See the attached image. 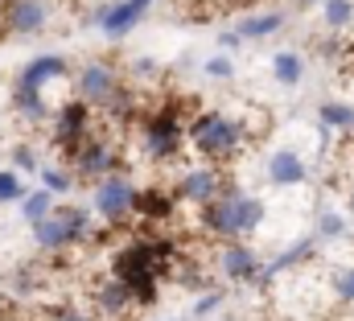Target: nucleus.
Returning a JSON list of instances; mask_svg holds the SVG:
<instances>
[{"instance_id":"1","label":"nucleus","mask_w":354,"mask_h":321,"mask_svg":"<svg viewBox=\"0 0 354 321\" xmlns=\"http://www.w3.org/2000/svg\"><path fill=\"white\" fill-rule=\"evenodd\" d=\"M177 259V243L174 235H149V239H132L124 243L111 255V276L124 280L136 293V305L153 309L157 293H161V276L169 272V264Z\"/></svg>"},{"instance_id":"2","label":"nucleus","mask_w":354,"mask_h":321,"mask_svg":"<svg viewBox=\"0 0 354 321\" xmlns=\"http://www.w3.org/2000/svg\"><path fill=\"white\" fill-rule=\"evenodd\" d=\"M264 223V202L260 198H248L239 190H227L223 198H214L210 206H202V227L218 239H243L252 231H260Z\"/></svg>"},{"instance_id":"3","label":"nucleus","mask_w":354,"mask_h":321,"mask_svg":"<svg viewBox=\"0 0 354 321\" xmlns=\"http://www.w3.org/2000/svg\"><path fill=\"white\" fill-rule=\"evenodd\" d=\"M243 140H248V128L235 124V120L223 116V111H202V116L189 124V149H194L198 157H206L210 165H214V160H231L243 149Z\"/></svg>"},{"instance_id":"4","label":"nucleus","mask_w":354,"mask_h":321,"mask_svg":"<svg viewBox=\"0 0 354 321\" xmlns=\"http://www.w3.org/2000/svg\"><path fill=\"white\" fill-rule=\"evenodd\" d=\"M185 140H189V128L181 124L174 103H161L149 116H140V149L149 160H157V165L174 160L185 149Z\"/></svg>"},{"instance_id":"5","label":"nucleus","mask_w":354,"mask_h":321,"mask_svg":"<svg viewBox=\"0 0 354 321\" xmlns=\"http://www.w3.org/2000/svg\"><path fill=\"white\" fill-rule=\"evenodd\" d=\"M91 239V210L87 206H58L46 223L33 227V243L41 251H62L75 243Z\"/></svg>"},{"instance_id":"6","label":"nucleus","mask_w":354,"mask_h":321,"mask_svg":"<svg viewBox=\"0 0 354 321\" xmlns=\"http://www.w3.org/2000/svg\"><path fill=\"white\" fill-rule=\"evenodd\" d=\"M136 202H140V190L128 181V177H107V181H99L95 185V214L103 219V223H111V227H120V223H128L132 214H136Z\"/></svg>"},{"instance_id":"7","label":"nucleus","mask_w":354,"mask_h":321,"mask_svg":"<svg viewBox=\"0 0 354 321\" xmlns=\"http://www.w3.org/2000/svg\"><path fill=\"white\" fill-rule=\"evenodd\" d=\"M71 169H75V177L79 181H107V177H115L120 173V160H115V149L107 145V140H99V136H91L83 140L75 153H71Z\"/></svg>"},{"instance_id":"8","label":"nucleus","mask_w":354,"mask_h":321,"mask_svg":"<svg viewBox=\"0 0 354 321\" xmlns=\"http://www.w3.org/2000/svg\"><path fill=\"white\" fill-rule=\"evenodd\" d=\"M83 140H91V103L71 99V103H62L58 116H54V145L71 157Z\"/></svg>"},{"instance_id":"9","label":"nucleus","mask_w":354,"mask_h":321,"mask_svg":"<svg viewBox=\"0 0 354 321\" xmlns=\"http://www.w3.org/2000/svg\"><path fill=\"white\" fill-rule=\"evenodd\" d=\"M177 202H194V206H210L214 198H223L227 194V185H223V173L214 169V165H194V169H185L181 173V181L174 185Z\"/></svg>"},{"instance_id":"10","label":"nucleus","mask_w":354,"mask_h":321,"mask_svg":"<svg viewBox=\"0 0 354 321\" xmlns=\"http://www.w3.org/2000/svg\"><path fill=\"white\" fill-rule=\"evenodd\" d=\"M124 82H120V71L111 66V62H87L83 71H79V79H75V99H83L91 107H103L115 91H120Z\"/></svg>"},{"instance_id":"11","label":"nucleus","mask_w":354,"mask_h":321,"mask_svg":"<svg viewBox=\"0 0 354 321\" xmlns=\"http://www.w3.org/2000/svg\"><path fill=\"white\" fill-rule=\"evenodd\" d=\"M153 0H111L95 12V25L107 33V37H128L145 17H149Z\"/></svg>"},{"instance_id":"12","label":"nucleus","mask_w":354,"mask_h":321,"mask_svg":"<svg viewBox=\"0 0 354 321\" xmlns=\"http://www.w3.org/2000/svg\"><path fill=\"white\" fill-rule=\"evenodd\" d=\"M218 272L231 280V284H260L264 280V264H260V255H256V247H248V243H227L223 251H218Z\"/></svg>"},{"instance_id":"13","label":"nucleus","mask_w":354,"mask_h":321,"mask_svg":"<svg viewBox=\"0 0 354 321\" xmlns=\"http://www.w3.org/2000/svg\"><path fill=\"white\" fill-rule=\"evenodd\" d=\"M0 21H4V33H21V37H29V33H41V29H46V21H50V4H46V0H4Z\"/></svg>"},{"instance_id":"14","label":"nucleus","mask_w":354,"mask_h":321,"mask_svg":"<svg viewBox=\"0 0 354 321\" xmlns=\"http://www.w3.org/2000/svg\"><path fill=\"white\" fill-rule=\"evenodd\" d=\"M66 75H71V62H66L62 54H37L33 62H25V66H21V75H17V86L46 95V86H50V82L66 79Z\"/></svg>"},{"instance_id":"15","label":"nucleus","mask_w":354,"mask_h":321,"mask_svg":"<svg viewBox=\"0 0 354 321\" xmlns=\"http://www.w3.org/2000/svg\"><path fill=\"white\" fill-rule=\"evenodd\" d=\"M95 309L103 313L107 321H120V318H128L132 309H136V293L124 284V280H103L99 284V293H95Z\"/></svg>"},{"instance_id":"16","label":"nucleus","mask_w":354,"mask_h":321,"mask_svg":"<svg viewBox=\"0 0 354 321\" xmlns=\"http://www.w3.org/2000/svg\"><path fill=\"white\" fill-rule=\"evenodd\" d=\"M305 177H309V169H305V157L297 149H276L268 157V181L272 185H301Z\"/></svg>"},{"instance_id":"17","label":"nucleus","mask_w":354,"mask_h":321,"mask_svg":"<svg viewBox=\"0 0 354 321\" xmlns=\"http://www.w3.org/2000/svg\"><path fill=\"white\" fill-rule=\"evenodd\" d=\"M174 210H177L174 190H161V185H145V190H140L136 214H140L145 223H165V219H174Z\"/></svg>"},{"instance_id":"18","label":"nucleus","mask_w":354,"mask_h":321,"mask_svg":"<svg viewBox=\"0 0 354 321\" xmlns=\"http://www.w3.org/2000/svg\"><path fill=\"white\" fill-rule=\"evenodd\" d=\"M317 243H322L317 235H305V239H297L292 247H284L280 255H272V259L264 264V280H260V284H272V280H276L280 272H288V268H297V264H305V259H309V255L317 251Z\"/></svg>"},{"instance_id":"19","label":"nucleus","mask_w":354,"mask_h":321,"mask_svg":"<svg viewBox=\"0 0 354 321\" xmlns=\"http://www.w3.org/2000/svg\"><path fill=\"white\" fill-rule=\"evenodd\" d=\"M235 29H239V37H243V42H264V37H272V33H280V29H284V12H280V8L252 12V17H243Z\"/></svg>"},{"instance_id":"20","label":"nucleus","mask_w":354,"mask_h":321,"mask_svg":"<svg viewBox=\"0 0 354 321\" xmlns=\"http://www.w3.org/2000/svg\"><path fill=\"white\" fill-rule=\"evenodd\" d=\"M317 120L326 132H354V103L346 99H326L317 107Z\"/></svg>"},{"instance_id":"21","label":"nucleus","mask_w":354,"mask_h":321,"mask_svg":"<svg viewBox=\"0 0 354 321\" xmlns=\"http://www.w3.org/2000/svg\"><path fill=\"white\" fill-rule=\"evenodd\" d=\"M305 75V58L297 54V50H280V54H272V79L280 82V86H297Z\"/></svg>"},{"instance_id":"22","label":"nucleus","mask_w":354,"mask_h":321,"mask_svg":"<svg viewBox=\"0 0 354 321\" xmlns=\"http://www.w3.org/2000/svg\"><path fill=\"white\" fill-rule=\"evenodd\" d=\"M12 107H17L25 120H33V124H41V120L50 116V103H46V95H37V91H25V86H17V82H12Z\"/></svg>"},{"instance_id":"23","label":"nucleus","mask_w":354,"mask_h":321,"mask_svg":"<svg viewBox=\"0 0 354 321\" xmlns=\"http://www.w3.org/2000/svg\"><path fill=\"white\" fill-rule=\"evenodd\" d=\"M54 210H58V206H54V194H50V190H41V185H37V190H33V194H29V198L21 202V214L29 219V227L46 223V219H50Z\"/></svg>"},{"instance_id":"24","label":"nucleus","mask_w":354,"mask_h":321,"mask_svg":"<svg viewBox=\"0 0 354 321\" xmlns=\"http://www.w3.org/2000/svg\"><path fill=\"white\" fill-rule=\"evenodd\" d=\"M103 116L107 120H115V124H128V120H136V95L128 91V86H120L107 103H103Z\"/></svg>"},{"instance_id":"25","label":"nucleus","mask_w":354,"mask_h":321,"mask_svg":"<svg viewBox=\"0 0 354 321\" xmlns=\"http://www.w3.org/2000/svg\"><path fill=\"white\" fill-rule=\"evenodd\" d=\"M317 239H342L346 235V214L342 210H334V206H326L322 214H317V231H313Z\"/></svg>"},{"instance_id":"26","label":"nucleus","mask_w":354,"mask_h":321,"mask_svg":"<svg viewBox=\"0 0 354 321\" xmlns=\"http://www.w3.org/2000/svg\"><path fill=\"white\" fill-rule=\"evenodd\" d=\"M322 21H326L330 29H346L354 21V0H326V4H322Z\"/></svg>"},{"instance_id":"27","label":"nucleus","mask_w":354,"mask_h":321,"mask_svg":"<svg viewBox=\"0 0 354 321\" xmlns=\"http://www.w3.org/2000/svg\"><path fill=\"white\" fill-rule=\"evenodd\" d=\"M29 194H25V181H21V173L17 169H0V206H8V202H25Z\"/></svg>"},{"instance_id":"28","label":"nucleus","mask_w":354,"mask_h":321,"mask_svg":"<svg viewBox=\"0 0 354 321\" xmlns=\"http://www.w3.org/2000/svg\"><path fill=\"white\" fill-rule=\"evenodd\" d=\"M71 185H75V173H66V169H54V165H46V169H41V190H50L54 198L71 194Z\"/></svg>"},{"instance_id":"29","label":"nucleus","mask_w":354,"mask_h":321,"mask_svg":"<svg viewBox=\"0 0 354 321\" xmlns=\"http://www.w3.org/2000/svg\"><path fill=\"white\" fill-rule=\"evenodd\" d=\"M334 297L342 305H354V264L351 268H334Z\"/></svg>"},{"instance_id":"30","label":"nucleus","mask_w":354,"mask_h":321,"mask_svg":"<svg viewBox=\"0 0 354 321\" xmlns=\"http://www.w3.org/2000/svg\"><path fill=\"white\" fill-rule=\"evenodd\" d=\"M202 71H206V75H210L214 82L235 79V62H231L227 54H214V58H206V62H202Z\"/></svg>"},{"instance_id":"31","label":"nucleus","mask_w":354,"mask_h":321,"mask_svg":"<svg viewBox=\"0 0 354 321\" xmlns=\"http://www.w3.org/2000/svg\"><path fill=\"white\" fill-rule=\"evenodd\" d=\"M214 309H223V288H206V293L194 301V318H210Z\"/></svg>"},{"instance_id":"32","label":"nucleus","mask_w":354,"mask_h":321,"mask_svg":"<svg viewBox=\"0 0 354 321\" xmlns=\"http://www.w3.org/2000/svg\"><path fill=\"white\" fill-rule=\"evenodd\" d=\"M12 169H17V173H41L37 153H33L29 145H17V149H12Z\"/></svg>"},{"instance_id":"33","label":"nucleus","mask_w":354,"mask_h":321,"mask_svg":"<svg viewBox=\"0 0 354 321\" xmlns=\"http://www.w3.org/2000/svg\"><path fill=\"white\" fill-rule=\"evenodd\" d=\"M50 321H91L87 313H79L75 305H58L54 313H50Z\"/></svg>"},{"instance_id":"34","label":"nucleus","mask_w":354,"mask_h":321,"mask_svg":"<svg viewBox=\"0 0 354 321\" xmlns=\"http://www.w3.org/2000/svg\"><path fill=\"white\" fill-rule=\"evenodd\" d=\"M132 75H136V79H153V75H157V62H153V58H136V62H132Z\"/></svg>"},{"instance_id":"35","label":"nucleus","mask_w":354,"mask_h":321,"mask_svg":"<svg viewBox=\"0 0 354 321\" xmlns=\"http://www.w3.org/2000/svg\"><path fill=\"white\" fill-rule=\"evenodd\" d=\"M218 46H223V50H239V46H243L239 29H227V33H218Z\"/></svg>"},{"instance_id":"36","label":"nucleus","mask_w":354,"mask_h":321,"mask_svg":"<svg viewBox=\"0 0 354 321\" xmlns=\"http://www.w3.org/2000/svg\"><path fill=\"white\" fill-rule=\"evenodd\" d=\"M301 4H326V0H301Z\"/></svg>"},{"instance_id":"37","label":"nucleus","mask_w":354,"mask_h":321,"mask_svg":"<svg viewBox=\"0 0 354 321\" xmlns=\"http://www.w3.org/2000/svg\"><path fill=\"white\" fill-rule=\"evenodd\" d=\"M0 321H17V318H0Z\"/></svg>"},{"instance_id":"38","label":"nucleus","mask_w":354,"mask_h":321,"mask_svg":"<svg viewBox=\"0 0 354 321\" xmlns=\"http://www.w3.org/2000/svg\"><path fill=\"white\" fill-rule=\"evenodd\" d=\"M169 321H177V318H169Z\"/></svg>"},{"instance_id":"39","label":"nucleus","mask_w":354,"mask_h":321,"mask_svg":"<svg viewBox=\"0 0 354 321\" xmlns=\"http://www.w3.org/2000/svg\"><path fill=\"white\" fill-rule=\"evenodd\" d=\"M0 29H4V25H0Z\"/></svg>"}]
</instances>
